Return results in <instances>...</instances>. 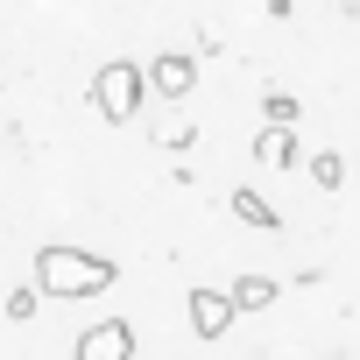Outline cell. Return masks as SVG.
Listing matches in <instances>:
<instances>
[{
  "instance_id": "6da1fadb",
  "label": "cell",
  "mask_w": 360,
  "mask_h": 360,
  "mask_svg": "<svg viewBox=\"0 0 360 360\" xmlns=\"http://www.w3.org/2000/svg\"><path fill=\"white\" fill-rule=\"evenodd\" d=\"M120 283V269L106 262V255H92V248H43L36 255V290L43 297H106Z\"/></svg>"
},
{
  "instance_id": "7a4b0ae2",
  "label": "cell",
  "mask_w": 360,
  "mask_h": 360,
  "mask_svg": "<svg viewBox=\"0 0 360 360\" xmlns=\"http://www.w3.org/2000/svg\"><path fill=\"white\" fill-rule=\"evenodd\" d=\"M92 106H99L106 127H134L141 106H148V78H141V64H127V57L99 64V78H92Z\"/></svg>"
},
{
  "instance_id": "3957f363",
  "label": "cell",
  "mask_w": 360,
  "mask_h": 360,
  "mask_svg": "<svg viewBox=\"0 0 360 360\" xmlns=\"http://www.w3.org/2000/svg\"><path fill=\"white\" fill-rule=\"evenodd\" d=\"M141 78H148V99H176L184 106L198 92V57L191 50H162L155 64H141Z\"/></svg>"
},
{
  "instance_id": "277c9868",
  "label": "cell",
  "mask_w": 360,
  "mask_h": 360,
  "mask_svg": "<svg viewBox=\"0 0 360 360\" xmlns=\"http://www.w3.org/2000/svg\"><path fill=\"white\" fill-rule=\"evenodd\" d=\"M78 360H134V325L127 318H99L78 332Z\"/></svg>"
},
{
  "instance_id": "5b68a950",
  "label": "cell",
  "mask_w": 360,
  "mask_h": 360,
  "mask_svg": "<svg viewBox=\"0 0 360 360\" xmlns=\"http://www.w3.org/2000/svg\"><path fill=\"white\" fill-rule=\"evenodd\" d=\"M233 318H240V311L226 304V290H205V283L191 290V332H198V339H226Z\"/></svg>"
},
{
  "instance_id": "8992f818",
  "label": "cell",
  "mask_w": 360,
  "mask_h": 360,
  "mask_svg": "<svg viewBox=\"0 0 360 360\" xmlns=\"http://www.w3.org/2000/svg\"><path fill=\"white\" fill-rule=\"evenodd\" d=\"M297 148H304L297 127H262V134H255V155H262L269 169H297Z\"/></svg>"
},
{
  "instance_id": "52a82bcc",
  "label": "cell",
  "mask_w": 360,
  "mask_h": 360,
  "mask_svg": "<svg viewBox=\"0 0 360 360\" xmlns=\"http://www.w3.org/2000/svg\"><path fill=\"white\" fill-rule=\"evenodd\" d=\"M226 304H233L240 318H248V311H269V304H276V283H269V276H240V283L226 290Z\"/></svg>"
},
{
  "instance_id": "ba28073f",
  "label": "cell",
  "mask_w": 360,
  "mask_h": 360,
  "mask_svg": "<svg viewBox=\"0 0 360 360\" xmlns=\"http://www.w3.org/2000/svg\"><path fill=\"white\" fill-rule=\"evenodd\" d=\"M233 219H248V226H262V233H276V226H283V212H276L262 191H233Z\"/></svg>"
},
{
  "instance_id": "9c48e42d",
  "label": "cell",
  "mask_w": 360,
  "mask_h": 360,
  "mask_svg": "<svg viewBox=\"0 0 360 360\" xmlns=\"http://www.w3.org/2000/svg\"><path fill=\"white\" fill-rule=\"evenodd\" d=\"M262 120H269V127H304V99H297V92H269V99H262Z\"/></svg>"
},
{
  "instance_id": "30bf717a",
  "label": "cell",
  "mask_w": 360,
  "mask_h": 360,
  "mask_svg": "<svg viewBox=\"0 0 360 360\" xmlns=\"http://www.w3.org/2000/svg\"><path fill=\"white\" fill-rule=\"evenodd\" d=\"M311 184H318V191H339V184H346V155H339V148H318V155H311Z\"/></svg>"
},
{
  "instance_id": "8fae6325",
  "label": "cell",
  "mask_w": 360,
  "mask_h": 360,
  "mask_svg": "<svg viewBox=\"0 0 360 360\" xmlns=\"http://www.w3.org/2000/svg\"><path fill=\"white\" fill-rule=\"evenodd\" d=\"M36 311H43V290H36V283H15V290H8V318H15V325H29Z\"/></svg>"
},
{
  "instance_id": "7c38bea8",
  "label": "cell",
  "mask_w": 360,
  "mask_h": 360,
  "mask_svg": "<svg viewBox=\"0 0 360 360\" xmlns=\"http://www.w3.org/2000/svg\"><path fill=\"white\" fill-rule=\"evenodd\" d=\"M155 148H169V155H176V148H198V127H162Z\"/></svg>"
},
{
  "instance_id": "4fadbf2b",
  "label": "cell",
  "mask_w": 360,
  "mask_h": 360,
  "mask_svg": "<svg viewBox=\"0 0 360 360\" xmlns=\"http://www.w3.org/2000/svg\"><path fill=\"white\" fill-rule=\"evenodd\" d=\"M297 15V0H269V22H290Z\"/></svg>"
}]
</instances>
